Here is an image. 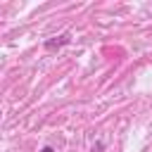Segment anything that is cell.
I'll use <instances>...</instances> for the list:
<instances>
[{"mask_svg": "<svg viewBox=\"0 0 152 152\" xmlns=\"http://www.w3.org/2000/svg\"><path fill=\"white\" fill-rule=\"evenodd\" d=\"M71 38H69V33H62V36H57V38H50L48 43H45V50H57V48H62V45H66Z\"/></svg>", "mask_w": 152, "mask_h": 152, "instance_id": "6da1fadb", "label": "cell"}, {"mask_svg": "<svg viewBox=\"0 0 152 152\" xmlns=\"http://www.w3.org/2000/svg\"><path fill=\"white\" fill-rule=\"evenodd\" d=\"M40 152H55V147H50V145H45V147H43Z\"/></svg>", "mask_w": 152, "mask_h": 152, "instance_id": "7a4b0ae2", "label": "cell"}, {"mask_svg": "<svg viewBox=\"0 0 152 152\" xmlns=\"http://www.w3.org/2000/svg\"><path fill=\"white\" fill-rule=\"evenodd\" d=\"M0 116H2V112H0Z\"/></svg>", "mask_w": 152, "mask_h": 152, "instance_id": "3957f363", "label": "cell"}]
</instances>
